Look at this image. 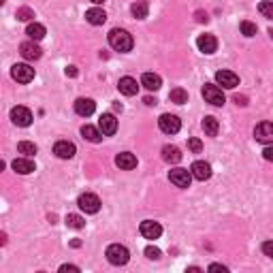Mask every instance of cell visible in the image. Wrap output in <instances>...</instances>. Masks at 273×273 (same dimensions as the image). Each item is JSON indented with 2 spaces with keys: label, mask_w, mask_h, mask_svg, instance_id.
I'll use <instances>...</instances> for the list:
<instances>
[{
  "label": "cell",
  "mask_w": 273,
  "mask_h": 273,
  "mask_svg": "<svg viewBox=\"0 0 273 273\" xmlns=\"http://www.w3.org/2000/svg\"><path fill=\"white\" fill-rule=\"evenodd\" d=\"M109 45L116 51H122V54H126V51L133 49V36L126 32V30L122 28H113L109 32Z\"/></svg>",
  "instance_id": "cell-1"
},
{
  "label": "cell",
  "mask_w": 273,
  "mask_h": 273,
  "mask_svg": "<svg viewBox=\"0 0 273 273\" xmlns=\"http://www.w3.org/2000/svg\"><path fill=\"white\" fill-rule=\"evenodd\" d=\"M105 256H107V261L111 265L120 267V265H126L128 263V259H131V252H128V248L120 246V244H111L107 248V252H105Z\"/></svg>",
  "instance_id": "cell-2"
},
{
  "label": "cell",
  "mask_w": 273,
  "mask_h": 273,
  "mask_svg": "<svg viewBox=\"0 0 273 273\" xmlns=\"http://www.w3.org/2000/svg\"><path fill=\"white\" fill-rule=\"evenodd\" d=\"M203 98H205V101H207L209 105H216V107H222L224 101H226L222 88L214 86V83H205V86H203Z\"/></svg>",
  "instance_id": "cell-3"
},
{
  "label": "cell",
  "mask_w": 273,
  "mask_h": 273,
  "mask_svg": "<svg viewBox=\"0 0 273 273\" xmlns=\"http://www.w3.org/2000/svg\"><path fill=\"white\" fill-rule=\"evenodd\" d=\"M158 126H160V131L164 135H175V133H179L181 122H179L177 116H173V113H162L160 120H158Z\"/></svg>",
  "instance_id": "cell-4"
},
{
  "label": "cell",
  "mask_w": 273,
  "mask_h": 273,
  "mask_svg": "<svg viewBox=\"0 0 273 273\" xmlns=\"http://www.w3.org/2000/svg\"><path fill=\"white\" fill-rule=\"evenodd\" d=\"M77 205H79L81 211H86V214H96V211L101 209V199H98L96 194H92V192H86V194L79 196Z\"/></svg>",
  "instance_id": "cell-5"
},
{
  "label": "cell",
  "mask_w": 273,
  "mask_h": 273,
  "mask_svg": "<svg viewBox=\"0 0 273 273\" xmlns=\"http://www.w3.org/2000/svg\"><path fill=\"white\" fill-rule=\"evenodd\" d=\"M254 139L265 145H273V122H261L254 128Z\"/></svg>",
  "instance_id": "cell-6"
},
{
  "label": "cell",
  "mask_w": 273,
  "mask_h": 273,
  "mask_svg": "<svg viewBox=\"0 0 273 273\" xmlns=\"http://www.w3.org/2000/svg\"><path fill=\"white\" fill-rule=\"evenodd\" d=\"M11 77L19 83H28V81L34 79V68L30 64H15L11 68Z\"/></svg>",
  "instance_id": "cell-7"
},
{
  "label": "cell",
  "mask_w": 273,
  "mask_h": 273,
  "mask_svg": "<svg viewBox=\"0 0 273 273\" xmlns=\"http://www.w3.org/2000/svg\"><path fill=\"white\" fill-rule=\"evenodd\" d=\"M11 120H13L15 126L26 128V126L32 124V111L26 109V107H13L11 109Z\"/></svg>",
  "instance_id": "cell-8"
},
{
  "label": "cell",
  "mask_w": 273,
  "mask_h": 273,
  "mask_svg": "<svg viewBox=\"0 0 273 273\" xmlns=\"http://www.w3.org/2000/svg\"><path fill=\"white\" fill-rule=\"evenodd\" d=\"M169 179H171V184H175L177 188H190L192 173L188 169H173V171H169Z\"/></svg>",
  "instance_id": "cell-9"
},
{
  "label": "cell",
  "mask_w": 273,
  "mask_h": 273,
  "mask_svg": "<svg viewBox=\"0 0 273 273\" xmlns=\"http://www.w3.org/2000/svg\"><path fill=\"white\" fill-rule=\"evenodd\" d=\"M98 128H101V133L105 136H111V135H116L118 131V120L113 113H103L101 120H98Z\"/></svg>",
  "instance_id": "cell-10"
},
{
  "label": "cell",
  "mask_w": 273,
  "mask_h": 273,
  "mask_svg": "<svg viewBox=\"0 0 273 273\" xmlns=\"http://www.w3.org/2000/svg\"><path fill=\"white\" fill-rule=\"evenodd\" d=\"M139 231H141V235L145 239H158L162 235V226L158 224V222H154V220H143L141 226H139Z\"/></svg>",
  "instance_id": "cell-11"
},
{
  "label": "cell",
  "mask_w": 273,
  "mask_h": 273,
  "mask_svg": "<svg viewBox=\"0 0 273 273\" xmlns=\"http://www.w3.org/2000/svg\"><path fill=\"white\" fill-rule=\"evenodd\" d=\"M216 81H218V86H222L226 90H233V88L239 86V77L235 73H231V71H218L216 73Z\"/></svg>",
  "instance_id": "cell-12"
},
{
  "label": "cell",
  "mask_w": 273,
  "mask_h": 273,
  "mask_svg": "<svg viewBox=\"0 0 273 273\" xmlns=\"http://www.w3.org/2000/svg\"><path fill=\"white\" fill-rule=\"evenodd\" d=\"M190 173H192L194 179L205 181V179L211 177V166H209V162H205V160H196V162H192V166H190Z\"/></svg>",
  "instance_id": "cell-13"
},
{
  "label": "cell",
  "mask_w": 273,
  "mask_h": 273,
  "mask_svg": "<svg viewBox=\"0 0 273 273\" xmlns=\"http://www.w3.org/2000/svg\"><path fill=\"white\" fill-rule=\"evenodd\" d=\"M75 151H77V147H75V143H71V141H58L56 145H54V154H56L58 158H62V160L73 158Z\"/></svg>",
  "instance_id": "cell-14"
},
{
  "label": "cell",
  "mask_w": 273,
  "mask_h": 273,
  "mask_svg": "<svg viewBox=\"0 0 273 273\" xmlns=\"http://www.w3.org/2000/svg\"><path fill=\"white\" fill-rule=\"evenodd\" d=\"M96 109V103L92 101V98H77L75 101V113L81 118H88V116H92Z\"/></svg>",
  "instance_id": "cell-15"
},
{
  "label": "cell",
  "mask_w": 273,
  "mask_h": 273,
  "mask_svg": "<svg viewBox=\"0 0 273 273\" xmlns=\"http://www.w3.org/2000/svg\"><path fill=\"white\" fill-rule=\"evenodd\" d=\"M19 54L24 56L26 60H39L43 56V51H41V47L34 41H26V43L19 45Z\"/></svg>",
  "instance_id": "cell-16"
},
{
  "label": "cell",
  "mask_w": 273,
  "mask_h": 273,
  "mask_svg": "<svg viewBox=\"0 0 273 273\" xmlns=\"http://www.w3.org/2000/svg\"><path fill=\"white\" fill-rule=\"evenodd\" d=\"M196 47H199L203 54H214L218 49V41L214 34H201L199 39H196Z\"/></svg>",
  "instance_id": "cell-17"
},
{
  "label": "cell",
  "mask_w": 273,
  "mask_h": 273,
  "mask_svg": "<svg viewBox=\"0 0 273 273\" xmlns=\"http://www.w3.org/2000/svg\"><path fill=\"white\" fill-rule=\"evenodd\" d=\"M141 86L149 90V92H158V90L162 88V79H160V75H156V73H143Z\"/></svg>",
  "instance_id": "cell-18"
},
{
  "label": "cell",
  "mask_w": 273,
  "mask_h": 273,
  "mask_svg": "<svg viewBox=\"0 0 273 273\" xmlns=\"http://www.w3.org/2000/svg\"><path fill=\"white\" fill-rule=\"evenodd\" d=\"M118 90L124 96H135L139 92V83H136V79H133V77H122L118 81Z\"/></svg>",
  "instance_id": "cell-19"
},
{
  "label": "cell",
  "mask_w": 273,
  "mask_h": 273,
  "mask_svg": "<svg viewBox=\"0 0 273 273\" xmlns=\"http://www.w3.org/2000/svg\"><path fill=\"white\" fill-rule=\"evenodd\" d=\"M116 164L120 166V169H124V171H133L136 166V156L131 154V151H122V154L116 156Z\"/></svg>",
  "instance_id": "cell-20"
},
{
  "label": "cell",
  "mask_w": 273,
  "mask_h": 273,
  "mask_svg": "<svg viewBox=\"0 0 273 273\" xmlns=\"http://www.w3.org/2000/svg\"><path fill=\"white\" fill-rule=\"evenodd\" d=\"M11 166H13L15 173H19V175H28V173L34 171V162L30 160L28 156H26V158H15Z\"/></svg>",
  "instance_id": "cell-21"
},
{
  "label": "cell",
  "mask_w": 273,
  "mask_h": 273,
  "mask_svg": "<svg viewBox=\"0 0 273 273\" xmlns=\"http://www.w3.org/2000/svg\"><path fill=\"white\" fill-rule=\"evenodd\" d=\"M86 19L92 26H103L105 21H107V13H105L103 9H98V6H94V9H88L86 11Z\"/></svg>",
  "instance_id": "cell-22"
},
{
  "label": "cell",
  "mask_w": 273,
  "mask_h": 273,
  "mask_svg": "<svg viewBox=\"0 0 273 273\" xmlns=\"http://www.w3.org/2000/svg\"><path fill=\"white\" fill-rule=\"evenodd\" d=\"M81 135H83V139H88L90 143H101V141H103V133H101V128L90 126V124H86V126L81 128Z\"/></svg>",
  "instance_id": "cell-23"
},
{
  "label": "cell",
  "mask_w": 273,
  "mask_h": 273,
  "mask_svg": "<svg viewBox=\"0 0 273 273\" xmlns=\"http://www.w3.org/2000/svg\"><path fill=\"white\" fill-rule=\"evenodd\" d=\"M162 160L169 164H177L181 160V151L175 145H164L162 147Z\"/></svg>",
  "instance_id": "cell-24"
},
{
  "label": "cell",
  "mask_w": 273,
  "mask_h": 273,
  "mask_svg": "<svg viewBox=\"0 0 273 273\" xmlns=\"http://www.w3.org/2000/svg\"><path fill=\"white\" fill-rule=\"evenodd\" d=\"M203 131H205V135H207V136H216L218 131H220L218 120H216L214 116H207V118L203 120Z\"/></svg>",
  "instance_id": "cell-25"
},
{
  "label": "cell",
  "mask_w": 273,
  "mask_h": 273,
  "mask_svg": "<svg viewBox=\"0 0 273 273\" xmlns=\"http://www.w3.org/2000/svg\"><path fill=\"white\" fill-rule=\"evenodd\" d=\"M147 11H149V6H147L145 0H136V2L131 6V13L135 15L136 19H145L147 17Z\"/></svg>",
  "instance_id": "cell-26"
},
{
  "label": "cell",
  "mask_w": 273,
  "mask_h": 273,
  "mask_svg": "<svg viewBox=\"0 0 273 273\" xmlns=\"http://www.w3.org/2000/svg\"><path fill=\"white\" fill-rule=\"evenodd\" d=\"M26 34L30 36L32 41H41L43 36H45V26L43 24H28V28H26Z\"/></svg>",
  "instance_id": "cell-27"
},
{
  "label": "cell",
  "mask_w": 273,
  "mask_h": 273,
  "mask_svg": "<svg viewBox=\"0 0 273 273\" xmlns=\"http://www.w3.org/2000/svg\"><path fill=\"white\" fill-rule=\"evenodd\" d=\"M169 98H171V103H177V105H184V103H188V92L184 88H175V90H171V94H169Z\"/></svg>",
  "instance_id": "cell-28"
},
{
  "label": "cell",
  "mask_w": 273,
  "mask_h": 273,
  "mask_svg": "<svg viewBox=\"0 0 273 273\" xmlns=\"http://www.w3.org/2000/svg\"><path fill=\"white\" fill-rule=\"evenodd\" d=\"M64 222H66V226H71V229H83V226H86V220L77 214H68Z\"/></svg>",
  "instance_id": "cell-29"
},
{
  "label": "cell",
  "mask_w": 273,
  "mask_h": 273,
  "mask_svg": "<svg viewBox=\"0 0 273 273\" xmlns=\"http://www.w3.org/2000/svg\"><path fill=\"white\" fill-rule=\"evenodd\" d=\"M17 149H19V154H24L28 158L36 154V145H34V143H30V141H19L17 143Z\"/></svg>",
  "instance_id": "cell-30"
},
{
  "label": "cell",
  "mask_w": 273,
  "mask_h": 273,
  "mask_svg": "<svg viewBox=\"0 0 273 273\" xmlns=\"http://www.w3.org/2000/svg\"><path fill=\"white\" fill-rule=\"evenodd\" d=\"M256 32H259V28H256V24H252V21H241V34L244 36H254Z\"/></svg>",
  "instance_id": "cell-31"
},
{
  "label": "cell",
  "mask_w": 273,
  "mask_h": 273,
  "mask_svg": "<svg viewBox=\"0 0 273 273\" xmlns=\"http://www.w3.org/2000/svg\"><path fill=\"white\" fill-rule=\"evenodd\" d=\"M259 11H261L263 17L273 19V2H269V0H265V2L259 4Z\"/></svg>",
  "instance_id": "cell-32"
},
{
  "label": "cell",
  "mask_w": 273,
  "mask_h": 273,
  "mask_svg": "<svg viewBox=\"0 0 273 273\" xmlns=\"http://www.w3.org/2000/svg\"><path fill=\"white\" fill-rule=\"evenodd\" d=\"M32 17H34V11L32 9H28V6H21V9H17V19L28 21V19H32Z\"/></svg>",
  "instance_id": "cell-33"
},
{
  "label": "cell",
  "mask_w": 273,
  "mask_h": 273,
  "mask_svg": "<svg viewBox=\"0 0 273 273\" xmlns=\"http://www.w3.org/2000/svg\"><path fill=\"white\" fill-rule=\"evenodd\" d=\"M188 147H190L194 154H201V149H203V143L201 139H196V136H192V139H188Z\"/></svg>",
  "instance_id": "cell-34"
},
{
  "label": "cell",
  "mask_w": 273,
  "mask_h": 273,
  "mask_svg": "<svg viewBox=\"0 0 273 273\" xmlns=\"http://www.w3.org/2000/svg\"><path fill=\"white\" fill-rule=\"evenodd\" d=\"M145 256H147V259H151V261H158V259H160V250L154 248V246H147L145 248Z\"/></svg>",
  "instance_id": "cell-35"
},
{
  "label": "cell",
  "mask_w": 273,
  "mask_h": 273,
  "mask_svg": "<svg viewBox=\"0 0 273 273\" xmlns=\"http://www.w3.org/2000/svg\"><path fill=\"white\" fill-rule=\"evenodd\" d=\"M263 252H265V256L273 259V241H265V244H263Z\"/></svg>",
  "instance_id": "cell-36"
},
{
  "label": "cell",
  "mask_w": 273,
  "mask_h": 273,
  "mask_svg": "<svg viewBox=\"0 0 273 273\" xmlns=\"http://www.w3.org/2000/svg\"><path fill=\"white\" fill-rule=\"evenodd\" d=\"M263 156H265V160H269V162H273V145H267V147H265V151H263Z\"/></svg>",
  "instance_id": "cell-37"
},
{
  "label": "cell",
  "mask_w": 273,
  "mask_h": 273,
  "mask_svg": "<svg viewBox=\"0 0 273 273\" xmlns=\"http://www.w3.org/2000/svg\"><path fill=\"white\" fill-rule=\"evenodd\" d=\"M60 271H62V273H66V271L79 273V267H75V265H62V267H60Z\"/></svg>",
  "instance_id": "cell-38"
},
{
  "label": "cell",
  "mask_w": 273,
  "mask_h": 273,
  "mask_svg": "<svg viewBox=\"0 0 273 273\" xmlns=\"http://www.w3.org/2000/svg\"><path fill=\"white\" fill-rule=\"evenodd\" d=\"M209 271H222V273H226L229 269H226L224 265H218V263H216V265H209Z\"/></svg>",
  "instance_id": "cell-39"
},
{
  "label": "cell",
  "mask_w": 273,
  "mask_h": 273,
  "mask_svg": "<svg viewBox=\"0 0 273 273\" xmlns=\"http://www.w3.org/2000/svg\"><path fill=\"white\" fill-rule=\"evenodd\" d=\"M235 103H237V105H248L246 103V96H235Z\"/></svg>",
  "instance_id": "cell-40"
},
{
  "label": "cell",
  "mask_w": 273,
  "mask_h": 273,
  "mask_svg": "<svg viewBox=\"0 0 273 273\" xmlns=\"http://www.w3.org/2000/svg\"><path fill=\"white\" fill-rule=\"evenodd\" d=\"M66 75H77V71H75L73 66H68V68H66Z\"/></svg>",
  "instance_id": "cell-41"
},
{
  "label": "cell",
  "mask_w": 273,
  "mask_h": 273,
  "mask_svg": "<svg viewBox=\"0 0 273 273\" xmlns=\"http://www.w3.org/2000/svg\"><path fill=\"white\" fill-rule=\"evenodd\" d=\"M145 105H149V107H151V105H156V101H154V98H149V96H147V98H145Z\"/></svg>",
  "instance_id": "cell-42"
},
{
  "label": "cell",
  "mask_w": 273,
  "mask_h": 273,
  "mask_svg": "<svg viewBox=\"0 0 273 273\" xmlns=\"http://www.w3.org/2000/svg\"><path fill=\"white\" fill-rule=\"evenodd\" d=\"M90 2H94V4H103L105 0H90Z\"/></svg>",
  "instance_id": "cell-43"
},
{
  "label": "cell",
  "mask_w": 273,
  "mask_h": 273,
  "mask_svg": "<svg viewBox=\"0 0 273 273\" xmlns=\"http://www.w3.org/2000/svg\"><path fill=\"white\" fill-rule=\"evenodd\" d=\"M269 36H271V39H273V28H271V30H269Z\"/></svg>",
  "instance_id": "cell-44"
}]
</instances>
